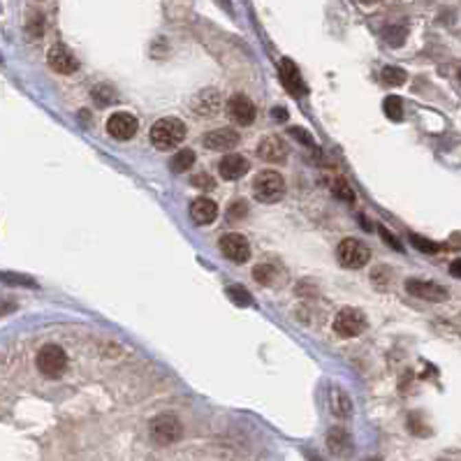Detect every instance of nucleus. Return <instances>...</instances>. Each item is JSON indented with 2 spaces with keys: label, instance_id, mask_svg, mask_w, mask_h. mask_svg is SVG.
I'll use <instances>...</instances> for the list:
<instances>
[{
  "label": "nucleus",
  "instance_id": "423d86ee",
  "mask_svg": "<svg viewBox=\"0 0 461 461\" xmlns=\"http://www.w3.org/2000/svg\"><path fill=\"white\" fill-rule=\"evenodd\" d=\"M366 329V315L357 308H344L334 317V332L344 339L359 336Z\"/></svg>",
  "mask_w": 461,
  "mask_h": 461
},
{
  "label": "nucleus",
  "instance_id": "f704fd0d",
  "mask_svg": "<svg viewBox=\"0 0 461 461\" xmlns=\"http://www.w3.org/2000/svg\"><path fill=\"white\" fill-rule=\"evenodd\" d=\"M273 118H278V121H285V118H288V111H285V109H273Z\"/></svg>",
  "mask_w": 461,
  "mask_h": 461
},
{
  "label": "nucleus",
  "instance_id": "2f4dec72",
  "mask_svg": "<svg viewBox=\"0 0 461 461\" xmlns=\"http://www.w3.org/2000/svg\"><path fill=\"white\" fill-rule=\"evenodd\" d=\"M380 236H383V239L387 241L390 248H394V251H403L401 244H398V239H396V236H392V234L387 232V227H380Z\"/></svg>",
  "mask_w": 461,
  "mask_h": 461
},
{
  "label": "nucleus",
  "instance_id": "c85d7f7f",
  "mask_svg": "<svg viewBox=\"0 0 461 461\" xmlns=\"http://www.w3.org/2000/svg\"><path fill=\"white\" fill-rule=\"evenodd\" d=\"M290 135L295 137V139H299L302 144H306V146H315V139L311 137L306 130H302V128H290Z\"/></svg>",
  "mask_w": 461,
  "mask_h": 461
},
{
  "label": "nucleus",
  "instance_id": "6ab92c4d",
  "mask_svg": "<svg viewBox=\"0 0 461 461\" xmlns=\"http://www.w3.org/2000/svg\"><path fill=\"white\" fill-rule=\"evenodd\" d=\"M192 165H195V151H192V148H181V151H177L170 163L172 172H177V174L188 172Z\"/></svg>",
  "mask_w": 461,
  "mask_h": 461
},
{
  "label": "nucleus",
  "instance_id": "c9c22d12",
  "mask_svg": "<svg viewBox=\"0 0 461 461\" xmlns=\"http://www.w3.org/2000/svg\"><path fill=\"white\" fill-rule=\"evenodd\" d=\"M10 311H12V306H3V304H0V315L10 313Z\"/></svg>",
  "mask_w": 461,
  "mask_h": 461
},
{
  "label": "nucleus",
  "instance_id": "a878e982",
  "mask_svg": "<svg viewBox=\"0 0 461 461\" xmlns=\"http://www.w3.org/2000/svg\"><path fill=\"white\" fill-rule=\"evenodd\" d=\"M202 102H204V107H199V111H202V114H214L218 109V104H221V98H218L216 91H204L202 95L197 98V104H202Z\"/></svg>",
  "mask_w": 461,
  "mask_h": 461
},
{
  "label": "nucleus",
  "instance_id": "ea45409f",
  "mask_svg": "<svg viewBox=\"0 0 461 461\" xmlns=\"http://www.w3.org/2000/svg\"><path fill=\"white\" fill-rule=\"evenodd\" d=\"M459 79H461V70H459Z\"/></svg>",
  "mask_w": 461,
  "mask_h": 461
},
{
  "label": "nucleus",
  "instance_id": "1a4fd4ad",
  "mask_svg": "<svg viewBox=\"0 0 461 461\" xmlns=\"http://www.w3.org/2000/svg\"><path fill=\"white\" fill-rule=\"evenodd\" d=\"M406 290H408V295H413L417 299H425V302H445L447 295H450L443 285L434 283V280H420V278H408Z\"/></svg>",
  "mask_w": 461,
  "mask_h": 461
},
{
  "label": "nucleus",
  "instance_id": "72a5a7b5",
  "mask_svg": "<svg viewBox=\"0 0 461 461\" xmlns=\"http://www.w3.org/2000/svg\"><path fill=\"white\" fill-rule=\"evenodd\" d=\"M450 273H452V276L461 278V260H457V262H452V265H450Z\"/></svg>",
  "mask_w": 461,
  "mask_h": 461
},
{
  "label": "nucleus",
  "instance_id": "7c9ffc66",
  "mask_svg": "<svg viewBox=\"0 0 461 461\" xmlns=\"http://www.w3.org/2000/svg\"><path fill=\"white\" fill-rule=\"evenodd\" d=\"M192 183H195L197 188H202V190H209V188H214V185H216V181L209 177V174H197V177L192 179Z\"/></svg>",
  "mask_w": 461,
  "mask_h": 461
},
{
  "label": "nucleus",
  "instance_id": "9d476101",
  "mask_svg": "<svg viewBox=\"0 0 461 461\" xmlns=\"http://www.w3.org/2000/svg\"><path fill=\"white\" fill-rule=\"evenodd\" d=\"M255 114H258V109L251 102V98L236 93V95L227 100V116L232 118L236 126H251L255 121Z\"/></svg>",
  "mask_w": 461,
  "mask_h": 461
},
{
  "label": "nucleus",
  "instance_id": "412c9836",
  "mask_svg": "<svg viewBox=\"0 0 461 461\" xmlns=\"http://www.w3.org/2000/svg\"><path fill=\"white\" fill-rule=\"evenodd\" d=\"M329 188H332V192L336 197L344 199V202H352L355 199V192L350 188V183H348L344 177H334L332 181H329Z\"/></svg>",
  "mask_w": 461,
  "mask_h": 461
},
{
  "label": "nucleus",
  "instance_id": "39448f33",
  "mask_svg": "<svg viewBox=\"0 0 461 461\" xmlns=\"http://www.w3.org/2000/svg\"><path fill=\"white\" fill-rule=\"evenodd\" d=\"M183 436V425L177 415H158L151 422V438L158 445H172Z\"/></svg>",
  "mask_w": 461,
  "mask_h": 461
},
{
  "label": "nucleus",
  "instance_id": "f257e3e1",
  "mask_svg": "<svg viewBox=\"0 0 461 461\" xmlns=\"http://www.w3.org/2000/svg\"><path fill=\"white\" fill-rule=\"evenodd\" d=\"M185 139V126L179 118H160L151 128V144L160 151H170Z\"/></svg>",
  "mask_w": 461,
  "mask_h": 461
},
{
  "label": "nucleus",
  "instance_id": "bb28decb",
  "mask_svg": "<svg viewBox=\"0 0 461 461\" xmlns=\"http://www.w3.org/2000/svg\"><path fill=\"white\" fill-rule=\"evenodd\" d=\"M116 93L109 89V86H98V89H93V100L100 104V107H107V104L114 102Z\"/></svg>",
  "mask_w": 461,
  "mask_h": 461
},
{
  "label": "nucleus",
  "instance_id": "a211bd4d",
  "mask_svg": "<svg viewBox=\"0 0 461 461\" xmlns=\"http://www.w3.org/2000/svg\"><path fill=\"white\" fill-rule=\"evenodd\" d=\"M329 406H332V413L336 417H350V413H352L350 398H348L346 392L339 387H334L332 394H329Z\"/></svg>",
  "mask_w": 461,
  "mask_h": 461
},
{
  "label": "nucleus",
  "instance_id": "393cba45",
  "mask_svg": "<svg viewBox=\"0 0 461 461\" xmlns=\"http://www.w3.org/2000/svg\"><path fill=\"white\" fill-rule=\"evenodd\" d=\"M227 297L232 299L236 306H251V304H253L251 292H248L246 288H241V285H229V288H227Z\"/></svg>",
  "mask_w": 461,
  "mask_h": 461
},
{
  "label": "nucleus",
  "instance_id": "ddd939ff",
  "mask_svg": "<svg viewBox=\"0 0 461 461\" xmlns=\"http://www.w3.org/2000/svg\"><path fill=\"white\" fill-rule=\"evenodd\" d=\"M47 60H49V67L58 74H72V72H77V67H79L74 54L63 45H56V47L49 49Z\"/></svg>",
  "mask_w": 461,
  "mask_h": 461
},
{
  "label": "nucleus",
  "instance_id": "b1692460",
  "mask_svg": "<svg viewBox=\"0 0 461 461\" xmlns=\"http://www.w3.org/2000/svg\"><path fill=\"white\" fill-rule=\"evenodd\" d=\"M253 278L262 285H269V283H273V278H276V267L269 265V262L255 265L253 267Z\"/></svg>",
  "mask_w": 461,
  "mask_h": 461
},
{
  "label": "nucleus",
  "instance_id": "f8f14e48",
  "mask_svg": "<svg viewBox=\"0 0 461 461\" xmlns=\"http://www.w3.org/2000/svg\"><path fill=\"white\" fill-rule=\"evenodd\" d=\"M258 155L267 163H285L288 160V144L283 142V137L267 135L258 144Z\"/></svg>",
  "mask_w": 461,
  "mask_h": 461
},
{
  "label": "nucleus",
  "instance_id": "473e14b6",
  "mask_svg": "<svg viewBox=\"0 0 461 461\" xmlns=\"http://www.w3.org/2000/svg\"><path fill=\"white\" fill-rule=\"evenodd\" d=\"M3 278L5 280H14L16 285H35L33 278H28V276H14V273H3Z\"/></svg>",
  "mask_w": 461,
  "mask_h": 461
},
{
  "label": "nucleus",
  "instance_id": "c756f323",
  "mask_svg": "<svg viewBox=\"0 0 461 461\" xmlns=\"http://www.w3.org/2000/svg\"><path fill=\"white\" fill-rule=\"evenodd\" d=\"M246 211H248V207H246V202H244V199H236V202L232 204V207H229L227 216L232 218V221H236V218L246 216Z\"/></svg>",
  "mask_w": 461,
  "mask_h": 461
},
{
  "label": "nucleus",
  "instance_id": "cd10ccee",
  "mask_svg": "<svg viewBox=\"0 0 461 461\" xmlns=\"http://www.w3.org/2000/svg\"><path fill=\"white\" fill-rule=\"evenodd\" d=\"M410 244H413L417 251H422V253H438L440 251V246L438 244H434V241H429V239H425V236H420V234H410Z\"/></svg>",
  "mask_w": 461,
  "mask_h": 461
},
{
  "label": "nucleus",
  "instance_id": "58836bf2",
  "mask_svg": "<svg viewBox=\"0 0 461 461\" xmlns=\"http://www.w3.org/2000/svg\"><path fill=\"white\" fill-rule=\"evenodd\" d=\"M366 461H380V459H376V457H371V459H366Z\"/></svg>",
  "mask_w": 461,
  "mask_h": 461
},
{
  "label": "nucleus",
  "instance_id": "0eeeda50",
  "mask_svg": "<svg viewBox=\"0 0 461 461\" xmlns=\"http://www.w3.org/2000/svg\"><path fill=\"white\" fill-rule=\"evenodd\" d=\"M218 246H221V253L225 255L227 260H232V262H246L248 258H251V244H248V239L244 234L239 232H227L221 236V241H218Z\"/></svg>",
  "mask_w": 461,
  "mask_h": 461
},
{
  "label": "nucleus",
  "instance_id": "2eb2a0df",
  "mask_svg": "<svg viewBox=\"0 0 461 461\" xmlns=\"http://www.w3.org/2000/svg\"><path fill=\"white\" fill-rule=\"evenodd\" d=\"M218 172H221V177L225 181H236L248 172V160L241 153H227L218 163Z\"/></svg>",
  "mask_w": 461,
  "mask_h": 461
},
{
  "label": "nucleus",
  "instance_id": "f3484780",
  "mask_svg": "<svg viewBox=\"0 0 461 461\" xmlns=\"http://www.w3.org/2000/svg\"><path fill=\"white\" fill-rule=\"evenodd\" d=\"M327 445H329V450H332L334 454H339V457H341V454L350 452L352 440H350V436H348L346 429L334 427V429H329V434H327Z\"/></svg>",
  "mask_w": 461,
  "mask_h": 461
},
{
  "label": "nucleus",
  "instance_id": "6e6552de",
  "mask_svg": "<svg viewBox=\"0 0 461 461\" xmlns=\"http://www.w3.org/2000/svg\"><path fill=\"white\" fill-rule=\"evenodd\" d=\"M137 128H139V123H137V118L133 114H128V111H116V114H111L107 118V133L114 137V139H121V142L133 139L137 135Z\"/></svg>",
  "mask_w": 461,
  "mask_h": 461
},
{
  "label": "nucleus",
  "instance_id": "7ed1b4c3",
  "mask_svg": "<svg viewBox=\"0 0 461 461\" xmlns=\"http://www.w3.org/2000/svg\"><path fill=\"white\" fill-rule=\"evenodd\" d=\"M67 366V355L60 346L49 344L37 352V369L47 378H58Z\"/></svg>",
  "mask_w": 461,
  "mask_h": 461
},
{
  "label": "nucleus",
  "instance_id": "aec40b11",
  "mask_svg": "<svg viewBox=\"0 0 461 461\" xmlns=\"http://www.w3.org/2000/svg\"><path fill=\"white\" fill-rule=\"evenodd\" d=\"M383 111H385V116H387V118H392V121L398 123L403 118V102H401V98H396V95L385 98L383 100Z\"/></svg>",
  "mask_w": 461,
  "mask_h": 461
},
{
  "label": "nucleus",
  "instance_id": "4468645a",
  "mask_svg": "<svg viewBox=\"0 0 461 461\" xmlns=\"http://www.w3.org/2000/svg\"><path fill=\"white\" fill-rule=\"evenodd\" d=\"M202 144L207 146L209 151H232V148L239 144V133L232 128H218L214 133L204 135Z\"/></svg>",
  "mask_w": 461,
  "mask_h": 461
},
{
  "label": "nucleus",
  "instance_id": "20e7f679",
  "mask_svg": "<svg viewBox=\"0 0 461 461\" xmlns=\"http://www.w3.org/2000/svg\"><path fill=\"white\" fill-rule=\"evenodd\" d=\"M339 262L346 267V269H362V267L371 260V251L369 246H364L362 241L352 239V236H348L339 244Z\"/></svg>",
  "mask_w": 461,
  "mask_h": 461
},
{
  "label": "nucleus",
  "instance_id": "f03ea898",
  "mask_svg": "<svg viewBox=\"0 0 461 461\" xmlns=\"http://www.w3.org/2000/svg\"><path fill=\"white\" fill-rule=\"evenodd\" d=\"M253 195L258 202L273 204L285 195V181L278 172L265 170L253 179Z\"/></svg>",
  "mask_w": 461,
  "mask_h": 461
},
{
  "label": "nucleus",
  "instance_id": "5701e85b",
  "mask_svg": "<svg viewBox=\"0 0 461 461\" xmlns=\"http://www.w3.org/2000/svg\"><path fill=\"white\" fill-rule=\"evenodd\" d=\"M383 82L387 84V86H401V84H406V79H408V74H406V70H401V67H394V65H387V67H383Z\"/></svg>",
  "mask_w": 461,
  "mask_h": 461
},
{
  "label": "nucleus",
  "instance_id": "dca6fc26",
  "mask_svg": "<svg viewBox=\"0 0 461 461\" xmlns=\"http://www.w3.org/2000/svg\"><path fill=\"white\" fill-rule=\"evenodd\" d=\"M218 216V207L214 199L209 197H197L190 202V218L197 223V225H209V223H214Z\"/></svg>",
  "mask_w": 461,
  "mask_h": 461
},
{
  "label": "nucleus",
  "instance_id": "4c0bfd02",
  "mask_svg": "<svg viewBox=\"0 0 461 461\" xmlns=\"http://www.w3.org/2000/svg\"><path fill=\"white\" fill-rule=\"evenodd\" d=\"M308 459H311V461H317V459L313 457V454H308ZM320 461H322V459H320Z\"/></svg>",
  "mask_w": 461,
  "mask_h": 461
},
{
  "label": "nucleus",
  "instance_id": "4be33fe9",
  "mask_svg": "<svg viewBox=\"0 0 461 461\" xmlns=\"http://www.w3.org/2000/svg\"><path fill=\"white\" fill-rule=\"evenodd\" d=\"M383 37L390 47H401L408 37V28L406 26H387L383 30Z\"/></svg>",
  "mask_w": 461,
  "mask_h": 461
},
{
  "label": "nucleus",
  "instance_id": "e433bc0d",
  "mask_svg": "<svg viewBox=\"0 0 461 461\" xmlns=\"http://www.w3.org/2000/svg\"><path fill=\"white\" fill-rule=\"evenodd\" d=\"M359 3H364V5H371V3H376V0H359Z\"/></svg>",
  "mask_w": 461,
  "mask_h": 461
},
{
  "label": "nucleus",
  "instance_id": "9b49d317",
  "mask_svg": "<svg viewBox=\"0 0 461 461\" xmlns=\"http://www.w3.org/2000/svg\"><path fill=\"white\" fill-rule=\"evenodd\" d=\"M278 74H280V84H283L285 89H288V93H292L295 98H302V95H306V93H308L306 84H304V79H302V74H299V70H297V65L292 63L290 58L280 60Z\"/></svg>",
  "mask_w": 461,
  "mask_h": 461
}]
</instances>
